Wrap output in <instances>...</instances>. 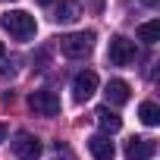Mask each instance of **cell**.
Instances as JSON below:
<instances>
[{
  "label": "cell",
  "instance_id": "obj_1",
  "mask_svg": "<svg viewBox=\"0 0 160 160\" xmlns=\"http://www.w3.org/2000/svg\"><path fill=\"white\" fill-rule=\"evenodd\" d=\"M0 25H3V32H10V38H16V41H32L35 32H38L35 16H28L25 10H7L0 16Z\"/></svg>",
  "mask_w": 160,
  "mask_h": 160
},
{
  "label": "cell",
  "instance_id": "obj_9",
  "mask_svg": "<svg viewBox=\"0 0 160 160\" xmlns=\"http://www.w3.org/2000/svg\"><path fill=\"white\" fill-rule=\"evenodd\" d=\"M129 98H132L129 82H122V78H110V82H107V107L110 104L113 107H122V104H129Z\"/></svg>",
  "mask_w": 160,
  "mask_h": 160
},
{
  "label": "cell",
  "instance_id": "obj_3",
  "mask_svg": "<svg viewBox=\"0 0 160 160\" xmlns=\"http://www.w3.org/2000/svg\"><path fill=\"white\" fill-rule=\"evenodd\" d=\"M135 41H129V38H122V35H116L113 41H110V47H107V60L113 63V66H129L132 60H135Z\"/></svg>",
  "mask_w": 160,
  "mask_h": 160
},
{
  "label": "cell",
  "instance_id": "obj_17",
  "mask_svg": "<svg viewBox=\"0 0 160 160\" xmlns=\"http://www.w3.org/2000/svg\"><path fill=\"white\" fill-rule=\"evenodd\" d=\"M38 3H41V7H50V3H53V0H38Z\"/></svg>",
  "mask_w": 160,
  "mask_h": 160
},
{
  "label": "cell",
  "instance_id": "obj_14",
  "mask_svg": "<svg viewBox=\"0 0 160 160\" xmlns=\"http://www.w3.org/2000/svg\"><path fill=\"white\" fill-rule=\"evenodd\" d=\"M141 3H144V7H157V3H160V0H141Z\"/></svg>",
  "mask_w": 160,
  "mask_h": 160
},
{
  "label": "cell",
  "instance_id": "obj_5",
  "mask_svg": "<svg viewBox=\"0 0 160 160\" xmlns=\"http://www.w3.org/2000/svg\"><path fill=\"white\" fill-rule=\"evenodd\" d=\"M13 154H16L19 160H38V157H41V141H38L35 135H28V132H19V135L13 138Z\"/></svg>",
  "mask_w": 160,
  "mask_h": 160
},
{
  "label": "cell",
  "instance_id": "obj_2",
  "mask_svg": "<svg viewBox=\"0 0 160 160\" xmlns=\"http://www.w3.org/2000/svg\"><path fill=\"white\" fill-rule=\"evenodd\" d=\"M60 50H63L69 60H85V57L94 50V32H72V35H63V38H60Z\"/></svg>",
  "mask_w": 160,
  "mask_h": 160
},
{
  "label": "cell",
  "instance_id": "obj_12",
  "mask_svg": "<svg viewBox=\"0 0 160 160\" xmlns=\"http://www.w3.org/2000/svg\"><path fill=\"white\" fill-rule=\"evenodd\" d=\"M138 41H144V44H157V41H160V19L141 22V25H138Z\"/></svg>",
  "mask_w": 160,
  "mask_h": 160
},
{
  "label": "cell",
  "instance_id": "obj_10",
  "mask_svg": "<svg viewBox=\"0 0 160 160\" xmlns=\"http://www.w3.org/2000/svg\"><path fill=\"white\" fill-rule=\"evenodd\" d=\"M94 119H98V126L104 129V135H110V132H119V126H122V119L110 110V107H98L94 110Z\"/></svg>",
  "mask_w": 160,
  "mask_h": 160
},
{
  "label": "cell",
  "instance_id": "obj_15",
  "mask_svg": "<svg viewBox=\"0 0 160 160\" xmlns=\"http://www.w3.org/2000/svg\"><path fill=\"white\" fill-rule=\"evenodd\" d=\"M3 138H7V126H3V122H0V141H3Z\"/></svg>",
  "mask_w": 160,
  "mask_h": 160
},
{
  "label": "cell",
  "instance_id": "obj_11",
  "mask_svg": "<svg viewBox=\"0 0 160 160\" xmlns=\"http://www.w3.org/2000/svg\"><path fill=\"white\" fill-rule=\"evenodd\" d=\"M78 16H82V10H78L75 0H63V3L57 7V13H53V19H57L60 25H69V22H75Z\"/></svg>",
  "mask_w": 160,
  "mask_h": 160
},
{
  "label": "cell",
  "instance_id": "obj_16",
  "mask_svg": "<svg viewBox=\"0 0 160 160\" xmlns=\"http://www.w3.org/2000/svg\"><path fill=\"white\" fill-rule=\"evenodd\" d=\"M7 57V47H3V41H0V60H3Z\"/></svg>",
  "mask_w": 160,
  "mask_h": 160
},
{
  "label": "cell",
  "instance_id": "obj_13",
  "mask_svg": "<svg viewBox=\"0 0 160 160\" xmlns=\"http://www.w3.org/2000/svg\"><path fill=\"white\" fill-rule=\"evenodd\" d=\"M138 119H141L144 126H157V122H160V107H157L154 101H144V104L138 107Z\"/></svg>",
  "mask_w": 160,
  "mask_h": 160
},
{
  "label": "cell",
  "instance_id": "obj_7",
  "mask_svg": "<svg viewBox=\"0 0 160 160\" xmlns=\"http://www.w3.org/2000/svg\"><path fill=\"white\" fill-rule=\"evenodd\" d=\"M157 151L154 138H129L126 141V160H151Z\"/></svg>",
  "mask_w": 160,
  "mask_h": 160
},
{
  "label": "cell",
  "instance_id": "obj_8",
  "mask_svg": "<svg viewBox=\"0 0 160 160\" xmlns=\"http://www.w3.org/2000/svg\"><path fill=\"white\" fill-rule=\"evenodd\" d=\"M88 151H91L94 160H113L116 157V148H113L110 135H104V132H98V135L88 138Z\"/></svg>",
  "mask_w": 160,
  "mask_h": 160
},
{
  "label": "cell",
  "instance_id": "obj_6",
  "mask_svg": "<svg viewBox=\"0 0 160 160\" xmlns=\"http://www.w3.org/2000/svg\"><path fill=\"white\" fill-rule=\"evenodd\" d=\"M94 91H98V72L85 69V72H78V75L72 78V94H75V101H88Z\"/></svg>",
  "mask_w": 160,
  "mask_h": 160
},
{
  "label": "cell",
  "instance_id": "obj_4",
  "mask_svg": "<svg viewBox=\"0 0 160 160\" xmlns=\"http://www.w3.org/2000/svg\"><path fill=\"white\" fill-rule=\"evenodd\" d=\"M28 107H32V113L35 116H57L60 113V98L53 94V91H32L28 94Z\"/></svg>",
  "mask_w": 160,
  "mask_h": 160
}]
</instances>
